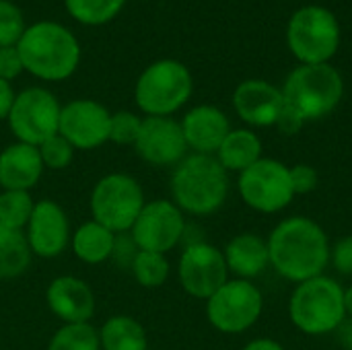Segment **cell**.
I'll list each match as a JSON object with an SVG mask.
<instances>
[{
	"mask_svg": "<svg viewBox=\"0 0 352 350\" xmlns=\"http://www.w3.org/2000/svg\"><path fill=\"white\" fill-rule=\"evenodd\" d=\"M270 266L289 283H305L324 274L330 264V239L309 217L283 219L268 235Z\"/></svg>",
	"mask_w": 352,
	"mask_h": 350,
	"instance_id": "6da1fadb",
	"label": "cell"
},
{
	"mask_svg": "<svg viewBox=\"0 0 352 350\" xmlns=\"http://www.w3.org/2000/svg\"><path fill=\"white\" fill-rule=\"evenodd\" d=\"M229 173L214 155L188 153L171 173V200L184 215L210 217L219 212L229 196Z\"/></svg>",
	"mask_w": 352,
	"mask_h": 350,
	"instance_id": "7a4b0ae2",
	"label": "cell"
},
{
	"mask_svg": "<svg viewBox=\"0 0 352 350\" xmlns=\"http://www.w3.org/2000/svg\"><path fill=\"white\" fill-rule=\"evenodd\" d=\"M16 50L23 68L45 83L70 78L80 62L78 39L54 21H39L27 27Z\"/></svg>",
	"mask_w": 352,
	"mask_h": 350,
	"instance_id": "3957f363",
	"label": "cell"
},
{
	"mask_svg": "<svg viewBox=\"0 0 352 350\" xmlns=\"http://www.w3.org/2000/svg\"><path fill=\"white\" fill-rule=\"evenodd\" d=\"M289 318L307 336L334 334L346 320L344 287L326 274L299 283L289 299Z\"/></svg>",
	"mask_w": 352,
	"mask_h": 350,
	"instance_id": "277c9868",
	"label": "cell"
},
{
	"mask_svg": "<svg viewBox=\"0 0 352 350\" xmlns=\"http://www.w3.org/2000/svg\"><path fill=\"white\" fill-rule=\"evenodd\" d=\"M283 95L305 122L332 113L344 95V80L332 64H301L285 80Z\"/></svg>",
	"mask_w": 352,
	"mask_h": 350,
	"instance_id": "5b68a950",
	"label": "cell"
},
{
	"mask_svg": "<svg viewBox=\"0 0 352 350\" xmlns=\"http://www.w3.org/2000/svg\"><path fill=\"white\" fill-rule=\"evenodd\" d=\"M194 80L177 60H157L142 70L134 87V101L144 116L171 118L192 97Z\"/></svg>",
	"mask_w": 352,
	"mask_h": 350,
	"instance_id": "8992f818",
	"label": "cell"
},
{
	"mask_svg": "<svg viewBox=\"0 0 352 350\" xmlns=\"http://www.w3.org/2000/svg\"><path fill=\"white\" fill-rule=\"evenodd\" d=\"M144 204L146 198L140 182L120 171L99 177L89 196L91 219L116 235L130 233Z\"/></svg>",
	"mask_w": 352,
	"mask_h": 350,
	"instance_id": "52a82bcc",
	"label": "cell"
},
{
	"mask_svg": "<svg viewBox=\"0 0 352 350\" xmlns=\"http://www.w3.org/2000/svg\"><path fill=\"white\" fill-rule=\"evenodd\" d=\"M287 41L301 64H328L340 45L338 19L324 6H303L289 21Z\"/></svg>",
	"mask_w": 352,
	"mask_h": 350,
	"instance_id": "ba28073f",
	"label": "cell"
},
{
	"mask_svg": "<svg viewBox=\"0 0 352 350\" xmlns=\"http://www.w3.org/2000/svg\"><path fill=\"white\" fill-rule=\"evenodd\" d=\"M264 311V295L254 281L229 278L212 297L206 299L208 324L229 336L248 332Z\"/></svg>",
	"mask_w": 352,
	"mask_h": 350,
	"instance_id": "9c48e42d",
	"label": "cell"
},
{
	"mask_svg": "<svg viewBox=\"0 0 352 350\" xmlns=\"http://www.w3.org/2000/svg\"><path fill=\"white\" fill-rule=\"evenodd\" d=\"M237 190L243 204L262 215H276L295 198L289 165L266 157L239 173Z\"/></svg>",
	"mask_w": 352,
	"mask_h": 350,
	"instance_id": "30bf717a",
	"label": "cell"
},
{
	"mask_svg": "<svg viewBox=\"0 0 352 350\" xmlns=\"http://www.w3.org/2000/svg\"><path fill=\"white\" fill-rule=\"evenodd\" d=\"M60 111L62 105L54 93L43 87H29L16 93L6 122L16 142L39 146L58 134Z\"/></svg>",
	"mask_w": 352,
	"mask_h": 350,
	"instance_id": "8fae6325",
	"label": "cell"
},
{
	"mask_svg": "<svg viewBox=\"0 0 352 350\" xmlns=\"http://www.w3.org/2000/svg\"><path fill=\"white\" fill-rule=\"evenodd\" d=\"M186 215L173 200L155 198L146 200L136 223L130 229V239L136 250L169 254L186 239Z\"/></svg>",
	"mask_w": 352,
	"mask_h": 350,
	"instance_id": "7c38bea8",
	"label": "cell"
},
{
	"mask_svg": "<svg viewBox=\"0 0 352 350\" xmlns=\"http://www.w3.org/2000/svg\"><path fill=\"white\" fill-rule=\"evenodd\" d=\"M177 281L194 299L212 297L229 281L223 250L204 239L186 243L177 260Z\"/></svg>",
	"mask_w": 352,
	"mask_h": 350,
	"instance_id": "4fadbf2b",
	"label": "cell"
},
{
	"mask_svg": "<svg viewBox=\"0 0 352 350\" xmlns=\"http://www.w3.org/2000/svg\"><path fill=\"white\" fill-rule=\"evenodd\" d=\"M111 111L95 99H72L62 105L58 134L74 151H95L109 142Z\"/></svg>",
	"mask_w": 352,
	"mask_h": 350,
	"instance_id": "5bb4252c",
	"label": "cell"
},
{
	"mask_svg": "<svg viewBox=\"0 0 352 350\" xmlns=\"http://www.w3.org/2000/svg\"><path fill=\"white\" fill-rule=\"evenodd\" d=\"M31 254L43 260H54L70 248V219L62 204L50 198L35 202L33 215L25 227Z\"/></svg>",
	"mask_w": 352,
	"mask_h": 350,
	"instance_id": "9a60e30c",
	"label": "cell"
},
{
	"mask_svg": "<svg viewBox=\"0 0 352 350\" xmlns=\"http://www.w3.org/2000/svg\"><path fill=\"white\" fill-rule=\"evenodd\" d=\"M134 151L153 167H175L188 155L182 124L173 118L144 116Z\"/></svg>",
	"mask_w": 352,
	"mask_h": 350,
	"instance_id": "2e32d148",
	"label": "cell"
},
{
	"mask_svg": "<svg viewBox=\"0 0 352 350\" xmlns=\"http://www.w3.org/2000/svg\"><path fill=\"white\" fill-rule=\"evenodd\" d=\"M45 303L62 324H87L95 316V293L87 281L62 274L56 276L45 289Z\"/></svg>",
	"mask_w": 352,
	"mask_h": 350,
	"instance_id": "e0dca14e",
	"label": "cell"
},
{
	"mask_svg": "<svg viewBox=\"0 0 352 350\" xmlns=\"http://www.w3.org/2000/svg\"><path fill=\"white\" fill-rule=\"evenodd\" d=\"M233 107H235V113L248 126L268 128L276 124L285 107V95H283V89L266 80L250 78L237 85L233 93Z\"/></svg>",
	"mask_w": 352,
	"mask_h": 350,
	"instance_id": "ac0fdd59",
	"label": "cell"
},
{
	"mask_svg": "<svg viewBox=\"0 0 352 350\" xmlns=\"http://www.w3.org/2000/svg\"><path fill=\"white\" fill-rule=\"evenodd\" d=\"M179 124L188 151L198 155H214L231 132L227 113L217 105H196L186 111Z\"/></svg>",
	"mask_w": 352,
	"mask_h": 350,
	"instance_id": "d6986e66",
	"label": "cell"
},
{
	"mask_svg": "<svg viewBox=\"0 0 352 350\" xmlns=\"http://www.w3.org/2000/svg\"><path fill=\"white\" fill-rule=\"evenodd\" d=\"M45 167L37 146L25 142H12L0 151V190L31 192Z\"/></svg>",
	"mask_w": 352,
	"mask_h": 350,
	"instance_id": "ffe728a7",
	"label": "cell"
},
{
	"mask_svg": "<svg viewBox=\"0 0 352 350\" xmlns=\"http://www.w3.org/2000/svg\"><path fill=\"white\" fill-rule=\"evenodd\" d=\"M229 274L241 281H254L270 268L268 241L256 233H239L231 237L223 250Z\"/></svg>",
	"mask_w": 352,
	"mask_h": 350,
	"instance_id": "44dd1931",
	"label": "cell"
},
{
	"mask_svg": "<svg viewBox=\"0 0 352 350\" xmlns=\"http://www.w3.org/2000/svg\"><path fill=\"white\" fill-rule=\"evenodd\" d=\"M116 245L118 235L93 219L78 225L70 237V250L74 258L89 266H99L111 260L116 254Z\"/></svg>",
	"mask_w": 352,
	"mask_h": 350,
	"instance_id": "7402d4cb",
	"label": "cell"
},
{
	"mask_svg": "<svg viewBox=\"0 0 352 350\" xmlns=\"http://www.w3.org/2000/svg\"><path fill=\"white\" fill-rule=\"evenodd\" d=\"M262 140L252 128H231L214 157L227 173L239 175L262 159Z\"/></svg>",
	"mask_w": 352,
	"mask_h": 350,
	"instance_id": "603a6c76",
	"label": "cell"
},
{
	"mask_svg": "<svg viewBox=\"0 0 352 350\" xmlns=\"http://www.w3.org/2000/svg\"><path fill=\"white\" fill-rule=\"evenodd\" d=\"M99 342L101 350H148V334L132 316L118 314L101 324Z\"/></svg>",
	"mask_w": 352,
	"mask_h": 350,
	"instance_id": "cb8c5ba5",
	"label": "cell"
},
{
	"mask_svg": "<svg viewBox=\"0 0 352 350\" xmlns=\"http://www.w3.org/2000/svg\"><path fill=\"white\" fill-rule=\"evenodd\" d=\"M33 254L25 231L0 225V278L10 281L23 276L31 266Z\"/></svg>",
	"mask_w": 352,
	"mask_h": 350,
	"instance_id": "d4e9b609",
	"label": "cell"
},
{
	"mask_svg": "<svg viewBox=\"0 0 352 350\" xmlns=\"http://www.w3.org/2000/svg\"><path fill=\"white\" fill-rule=\"evenodd\" d=\"M134 281L144 289H159L167 283L171 274V264L165 254L138 250L130 262Z\"/></svg>",
	"mask_w": 352,
	"mask_h": 350,
	"instance_id": "484cf974",
	"label": "cell"
},
{
	"mask_svg": "<svg viewBox=\"0 0 352 350\" xmlns=\"http://www.w3.org/2000/svg\"><path fill=\"white\" fill-rule=\"evenodd\" d=\"M47 350H101L99 330L87 324H62L50 338Z\"/></svg>",
	"mask_w": 352,
	"mask_h": 350,
	"instance_id": "4316f807",
	"label": "cell"
},
{
	"mask_svg": "<svg viewBox=\"0 0 352 350\" xmlns=\"http://www.w3.org/2000/svg\"><path fill=\"white\" fill-rule=\"evenodd\" d=\"M35 202L31 192L23 190H0V225L25 231Z\"/></svg>",
	"mask_w": 352,
	"mask_h": 350,
	"instance_id": "83f0119b",
	"label": "cell"
},
{
	"mask_svg": "<svg viewBox=\"0 0 352 350\" xmlns=\"http://www.w3.org/2000/svg\"><path fill=\"white\" fill-rule=\"evenodd\" d=\"M126 0H64L70 17L82 25L109 23L122 10Z\"/></svg>",
	"mask_w": 352,
	"mask_h": 350,
	"instance_id": "f1b7e54d",
	"label": "cell"
},
{
	"mask_svg": "<svg viewBox=\"0 0 352 350\" xmlns=\"http://www.w3.org/2000/svg\"><path fill=\"white\" fill-rule=\"evenodd\" d=\"M37 149H39L43 167L52 169V171H62V169L70 167V163L74 159V153H76L74 146L60 134H54L52 138L41 142Z\"/></svg>",
	"mask_w": 352,
	"mask_h": 350,
	"instance_id": "f546056e",
	"label": "cell"
},
{
	"mask_svg": "<svg viewBox=\"0 0 352 350\" xmlns=\"http://www.w3.org/2000/svg\"><path fill=\"white\" fill-rule=\"evenodd\" d=\"M25 29V19L19 6L8 0H0V47L16 45Z\"/></svg>",
	"mask_w": 352,
	"mask_h": 350,
	"instance_id": "4dcf8cb0",
	"label": "cell"
},
{
	"mask_svg": "<svg viewBox=\"0 0 352 350\" xmlns=\"http://www.w3.org/2000/svg\"><path fill=\"white\" fill-rule=\"evenodd\" d=\"M142 126V118L132 111H116L111 113V128H109V142H116L120 146H128L136 142L138 132Z\"/></svg>",
	"mask_w": 352,
	"mask_h": 350,
	"instance_id": "1f68e13d",
	"label": "cell"
},
{
	"mask_svg": "<svg viewBox=\"0 0 352 350\" xmlns=\"http://www.w3.org/2000/svg\"><path fill=\"white\" fill-rule=\"evenodd\" d=\"M289 173H291V184H293L295 196L311 194L320 184V173L314 165L297 163V165L289 167Z\"/></svg>",
	"mask_w": 352,
	"mask_h": 350,
	"instance_id": "d6a6232c",
	"label": "cell"
},
{
	"mask_svg": "<svg viewBox=\"0 0 352 350\" xmlns=\"http://www.w3.org/2000/svg\"><path fill=\"white\" fill-rule=\"evenodd\" d=\"M330 264L338 274L352 276V235H344L330 245Z\"/></svg>",
	"mask_w": 352,
	"mask_h": 350,
	"instance_id": "836d02e7",
	"label": "cell"
},
{
	"mask_svg": "<svg viewBox=\"0 0 352 350\" xmlns=\"http://www.w3.org/2000/svg\"><path fill=\"white\" fill-rule=\"evenodd\" d=\"M23 70L25 68H23V62H21L16 45L0 47V78L12 83Z\"/></svg>",
	"mask_w": 352,
	"mask_h": 350,
	"instance_id": "e575fe53",
	"label": "cell"
},
{
	"mask_svg": "<svg viewBox=\"0 0 352 350\" xmlns=\"http://www.w3.org/2000/svg\"><path fill=\"white\" fill-rule=\"evenodd\" d=\"M303 126H305V120H303L291 105H287V101H285V107H283V111H280V116H278L274 128H276L278 132L287 134V136H295Z\"/></svg>",
	"mask_w": 352,
	"mask_h": 350,
	"instance_id": "d590c367",
	"label": "cell"
},
{
	"mask_svg": "<svg viewBox=\"0 0 352 350\" xmlns=\"http://www.w3.org/2000/svg\"><path fill=\"white\" fill-rule=\"evenodd\" d=\"M14 97H16V93L12 89V85L8 80H2L0 78V122L8 118Z\"/></svg>",
	"mask_w": 352,
	"mask_h": 350,
	"instance_id": "8d00e7d4",
	"label": "cell"
},
{
	"mask_svg": "<svg viewBox=\"0 0 352 350\" xmlns=\"http://www.w3.org/2000/svg\"><path fill=\"white\" fill-rule=\"evenodd\" d=\"M336 334V340H338V344L342 347V350H352V320L351 318H346L340 326H338V330L334 332Z\"/></svg>",
	"mask_w": 352,
	"mask_h": 350,
	"instance_id": "74e56055",
	"label": "cell"
},
{
	"mask_svg": "<svg viewBox=\"0 0 352 350\" xmlns=\"http://www.w3.org/2000/svg\"><path fill=\"white\" fill-rule=\"evenodd\" d=\"M241 350H285V347L272 338H256V340H250Z\"/></svg>",
	"mask_w": 352,
	"mask_h": 350,
	"instance_id": "f35d334b",
	"label": "cell"
},
{
	"mask_svg": "<svg viewBox=\"0 0 352 350\" xmlns=\"http://www.w3.org/2000/svg\"><path fill=\"white\" fill-rule=\"evenodd\" d=\"M344 309H346V318L352 320V285L344 289Z\"/></svg>",
	"mask_w": 352,
	"mask_h": 350,
	"instance_id": "ab89813d",
	"label": "cell"
}]
</instances>
